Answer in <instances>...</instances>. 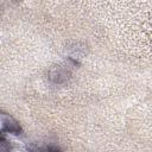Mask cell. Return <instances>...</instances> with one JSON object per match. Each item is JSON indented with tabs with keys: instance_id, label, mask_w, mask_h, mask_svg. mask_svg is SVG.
I'll return each instance as SVG.
<instances>
[{
	"instance_id": "cell-1",
	"label": "cell",
	"mask_w": 152,
	"mask_h": 152,
	"mask_svg": "<svg viewBox=\"0 0 152 152\" xmlns=\"http://www.w3.org/2000/svg\"><path fill=\"white\" fill-rule=\"evenodd\" d=\"M19 131H20V127L13 118H11L7 114L0 113V139H2L4 135L8 133L18 134Z\"/></svg>"
}]
</instances>
